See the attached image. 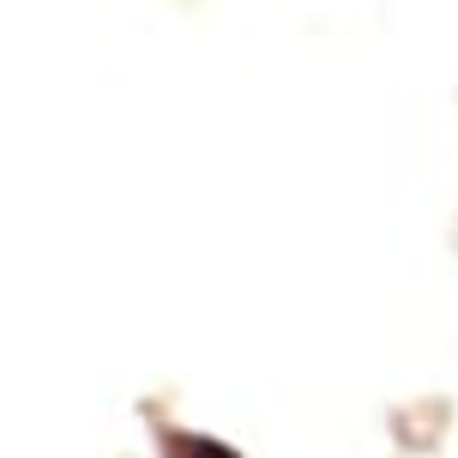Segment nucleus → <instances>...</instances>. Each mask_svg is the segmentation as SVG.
<instances>
[{"mask_svg": "<svg viewBox=\"0 0 458 458\" xmlns=\"http://www.w3.org/2000/svg\"><path fill=\"white\" fill-rule=\"evenodd\" d=\"M169 446H175V458H242L235 446H224V440H206V435H175Z\"/></svg>", "mask_w": 458, "mask_h": 458, "instance_id": "obj_1", "label": "nucleus"}]
</instances>
